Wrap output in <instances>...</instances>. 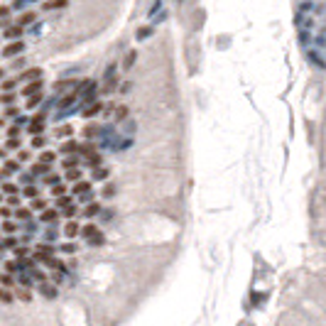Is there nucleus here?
<instances>
[{
    "label": "nucleus",
    "mask_w": 326,
    "mask_h": 326,
    "mask_svg": "<svg viewBox=\"0 0 326 326\" xmlns=\"http://www.w3.org/2000/svg\"><path fill=\"white\" fill-rule=\"evenodd\" d=\"M81 236L89 238V243H93V245H96V243H103V236L98 233V228H96V226H86V228L81 231Z\"/></svg>",
    "instance_id": "nucleus-1"
},
{
    "label": "nucleus",
    "mask_w": 326,
    "mask_h": 326,
    "mask_svg": "<svg viewBox=\"0 0 326 326\" xmlns=\"http://www.w3.org/2000/svg\"><path fill=\"white\" fill-rule=\"evenodd\" d=\"M52 253H54V248H49V245H37L34 258L42 260V263H49V260H52Z\"/></svg>",
    "instance_id": "nucleus-2"
},
{
    "label": "nucleus",
    "mask_w": 326,
    "mask_h": 326,
    "mask_svg": "<svg viewBox=\"0 0 326 326\" xmlns=\"http://www.w3.org/2000/svg\"><path fill=\"white\" fill-rule=\"evenodd\" d=\"M22 49H25V44H22L20 39H17V42H10V44H7V47L2 49V57H7V59H10V57H15V54H20Z\"/></svg>",
    "instance_id": "nucleus-3"
},
{
    "label": "nucleus",
    "mask_w": 326,
    "mask_h": 326,
    "mask_svg": "<svg viewBox=\"0 0 326 326\" xmlns=\"http://www.w3.org/2000/svg\"><path fill=\"white\" fill-rule=\"evenodd\" d=\"M71 194H76V196H81V199H89L91 196V184L89 181H76V186H74Z\"/></svg>",
    "instance_id": "nucleus-4"
},
{
    "label": "nucleus",
    "mask_w": 326,
    "mask_h": 326,
    "mask_svg": "<svg viewBox=\"0 0 326 326\" xmlns=\"http://www.w3.org/2000/svg\"><path fill=\"white\" fill-rule=\"evenodd\" d=\"M74 93L76 91V81H57L54 84V93Z\"/></svg>",
    "instance_id": "nucleus-5"
},
{
    "label": "nucleus",
    "mask_w": 326,
    "mask_h": 326,
    "mask_svg": "<svg viewBox=\"0 0 326 326\" xmlns=\"http://www.w3.org/2000/svg\"><path fill=\"white\" fill-rule=\"evenodd\" d=\"M113 74H116V69L111 66V69L106 71V79H103V91H106V93L113 91V84H116V76H113Z\"/></svg>",
    "instance_id": "nucleus-6"
},
{
    "label": "nucleus",
    "mask_w": 326,
    "mask_h": 326,
    "mask_svg": "<svg viewBox=\"0 0 326 326\" xmlns=\"http://www.w3.org/2000/svg\"><path fill=\"white\" fill-rule=\"evenodd\" d=\"M42 130H44V116H34L30 123V133L37 135V133H42Z\"/></svg>",
    "instance_id": "nucleus-7"
},
{
    "label": "nucleus",
    "mask_w": 326,
    "mask_h": 326,
    "mask_svg": "<svg viewBox=\"0 0 326 326\" xmlns=\"http://www.w3.org/2000/svg\"><path fill=\"white\" fill-rule=\"evenodd\" d=\"M37 79H42L39 69H27L25 74H20V81H37Z\"/></svg>",
    "instance_id": "nucleus-8"
},
{
    "label": "nucleus",
    "mask_w": 326,
    "mask_h": 326,
    "mask_svg": "<svg viewBox=\"0 0 326 326\" xmlns=\"http://www.w3.org/2000/svg\"><path fill=\"white\" fill-rule=\"evenodd\" d=\"M42 91V79H37V81H32L30 86H25L22 89V96H34V93H39Z\"/></svg>",
    "instance_id": "nucleus-9"
},
{
    "label": "nucleus",
    "mask_w": 326,
    "mask_h": 326,
    "mask_svg": "<svg viewBox=\"0 0 326 326\" xmlns=\"http://www.w3.org/2000/svg\"><path fill=\"white\" fill-rule=\"evenodd\" d=\"M101 111H103V103H101V101H96V103H91L89 108L84 111V116H86V118H93V116H98Z\"/></svg>",
    "instance_id": "nucleus-10"
},
{
    "label": "nucleus",
    "mask_w": 326,
    "mask_h": 326,
    "mask_svg": "<svg viewBox=\"0 0 326 326\" xmlns=\"http://www.w3.org/2000/svg\"><path fill=\"white\" fill-rule=\"evenodd\" d=\"M17 37H22V25H15V27L5 30V39H17Z\"/></svg>",
    "instance_id": "nucleus-11"
},
{
    "label": "nucleus",
    "mask_w": 326,
    "mask_h": 326,
    "mask_svg": "<svg viewBox=\"0 0 326 326\" xmlns=\"http://www.w3.org/2000/svg\"><path fill=\"white\" fill-rule=\"evenodd\" d=\"M64 233H66V238H76L79 236V223H76V221H69L66 228H64Z\"/></svg>",
    "instance_id": "nucleus-12"
},
{
    "label": "nucleus",
    "mask_w": 326,
    "mask_h": 326,
    "mask_svg": "<svg viewBox=\"0 0 326 326\" xmlns=\"http://www.w3.org/2000/svg\"><path fill=\"white\" fill-rule=\"evenodd\" d=\"M17 167H20V162H12V160H7V162H5V167H2V177H10V174H12Z\"/></svg>",
    "instance_id": "nucleus-13"
},
{
    "label": "nucleus",
    "mask_w": 326,
    "mask_h": 326,
    "mask_svg": "<svg viewBox=\"0 0 326 326\" xmlns=\"http://www.w3.org/2000/svg\"><path fill=\"white\" fill-rule=\"evenodd\" d=\"M47 172H49V164H44V162H37L32 167V174H47Z\"/></svg>",
    "instance_id": "nucleus-14"
},
{
    "label": "nucleus",
    "mask_w": 326,
    "mask_h": 326,
    "mask_svg": "<svg viewBox=\"0 0 326 326\" xmlns=\"http://www.w3.org/2000/svg\"><path fill=\"white\" fill-rule=\"evenodd\" d=\"M98 213H101V206H98V204H89V206H86V211H84V216H89V218L98 216Z\"/></svg>",
    "instance_id": "nucleus-15"
},
{
    "label": "nucleus",
    "mask_w": 326,
    "mask_h": 326,
    "mask_svg": "<svg viewBox=\"0 0 326 326\" xmlns=\"http://www.w3.org/2000/svg\"><path fill=\"white\" fill-rule=\"evenodd\" d=\"M66 5V0H49V2H44V10H54V7H64Z\"/></svg>",
    "instance_id": "nucleus-16"
},
{
    "label": "nucleus",
    "mask_w": 326,
    "mask_h": 326,
    "mask_svg": "<svg viewBox=\"0 0 326 326\" xmlns=\"http://www.w3.org/2000/svg\"><path fill=\"white\" fill-rule=\"evenodd\" d=\"M34 17H37L34 12H25V15L20 17V22H17V25H22V27H25V25H30V22H34Z\"/></svg>",
    "instance_id": "nucleus-17"
},
{
    "label": "nucleus",
    "mask_w": 326,
    "mask_h": 326,
    "mask_svg": "<svg viewBox=\"0 0 326 326\" xmlns=\"http://www.w3.org/2000/svg\"><path fill=\"white\" fill-rule=\"evenodd\" d=\"M39 103H42V91H39V93H34L30 101H27V108H37Z\"/></svg>",
    "instance_id": "nucleus-18"
},
{
    "label": "nucleus",
    "mask_w": 326,
    "mask_h": 326,
    "mask_svg": "<svg viewBox=\"0 0 326 326\" xmlns=\"http://www.w3.org/2000/svg\"><path fill=\"white\" fill-rule=\"evenodd\" d=\"M39 162L52 164V162H54V152H49V150H47V152H42V155H39Z\"/></svg>",
    "instance_id": "nucleus-19"
},
{
    "label": "nucleus",
    "mask_w": 326,
    "mask_h": 326,
    "mask_svg": "<svg viewBox=\"0 0 326 326\" xmlns=\"http://www.w3.org/2000/svg\"><path fill=\"white\" fill-rule=\"evenodd\" d=\"M66 179H71V181H79V179H81V169H69V172H66Z\"/></svg>",
    "instance_id": "nucleus-20"
},
{
    "label": "nucleus",
    "mask_w": 326,
    "mask_h": 326,
    "mask_svg": "<svg viewBox=\"0 0 326 326\" xmlns=\"http://www.w3.org/2000/svg\"><path fill=\"white\" fill-rule=\"evenodd\" d=\"M54 218H57V211H52V208H47L42 213V221H54Z\"/></svg>",
    "instance_id": "nucleus-21"
},
{
    "label": "nucleus",
    "mask_w": 326,
    "mask_h": 326,
    "mask_svg": "<svg viewBox=\"0 0 326 326\" xmlns=\"http://www.w3.org/2000/svg\"><path fill=\"white\" fill-rule=\"evenodd\" d=\"M32 216V211L30 208H17V218H22V221H27Z\"/></svg>",
    "instance_id": "nucleus-22"
},
{
    "label": "nucleus",
    "mask_w": 326,
    "mask_h": 326,
    "mask_svg": "<svg viewBox=\"0 0 326 326\" xmlns=\"http://www.w3.org/2000/svg\"><path fill=\"white\" fill-rule=\"evenodd\" d=\"M66 135H71V128H69V125H64V128H57V138H66Z\"/></svg>",
    "instance_id": "nucleus-23"
},
{
    "label": "nucleus",
    "mask_w": 326,
    "mask_h": 326,
    "mask_svg": "<svg viewBox=\"0 0 326 326\" xmlns=\"http://www.w3.org/2000/svg\"><path fill=\"white\" fill-rule=\"evenodd\" d=\"M2 191H5V194H7V196H12V194H17V189H15V186H12V184H7V181H5V184H2Z\"/></svg>",
    "instance_id": "nucleus-24"
},
{
    "label": "nucleus",
    "mask_w": 326,
    "mask_h": 326,
    "mask_svg": "<svg viewBox=\"0 0 326 326\" xmlns=\"http://www.w3.org/2000/svg\"><path fill=\"white\" fill-rule=\"evenodd\" d=\"M42 295H44V297H54L57 292H54V287H49V285H42Z\"/></svg>",
    "instance_id": "nucleus-25"
},
{
    "label": "nucleus",
    "mask_w": 326,
    "mask_h": 326,
    "mask_svg": "<svg viewBox=\"0 0 326 326\" xmlns=\"http://www.w3.org/2000/svg\"><path fill=\"white\" fill-rule=\"evenodd\" d=\"M52 194H54V196H57V199H59V196H64V194H66V189H64V186H61V184H57V186H54V189H52Z\"/></svg>",
    "instance_id": "nucleus-26"
},
{
    "label": "nucleus",
    "mask_w": 326,
    "mask_h": 326,
    "mask_svg": "<svg viewBox=\"0 0 326 326\" xmlns=\"http://www.w3.org/2000/svg\"><path fill=\"white\" fill-rule=\"evenodd\" d=\"M12 98H15V93H2V98H0V101H2L5 106H10V103H12Z\"/></svg>",
    "instance_id": "nucleus-27"
},
{
    "label": "nucleus",
    "mask_w": 326,
    "mask_h": 326,
    "mask_svg": "<svg viewBox=\"0 0 326 326\" xmlns=\"http://www.w3.org/2000/svg\"><path fill=\"white\" fill-rule=\"evenodd\" d=\"M76 164H79V160H76V157H71V160H66V162H64V167H66V169H74Z\"/></svg>",
    "instance_id": "nucleus-28"
},
{
    "label": "nucleus",
    "mask_w": 326,
    "mask_h": 326,
    "mask_svg": "<svg viewBox=\"0 0 326 326\" xmlns=\"http://www.w3.org/2000/svg\"><path fill=\"white\" fill-rule=\"evenodd\" d=\"M32 208H47V201H42V199H32Z\"/></svg>",
    "instance_id": "nucleus-29"
},
{
    "label": "nucleus",
    "mask_w": 326,
    "mask_h": 326,
    "mask_svg": "<svg viewBox=\"0 0 326 326\" xmlns=\"http://www.w3.org/2000/svg\"><path fill=\"white\" fill-rule=\"evenodd\" d=\"M135 57H138L135 52H130V54H128V59H125V69H130V66H133V61H135Z\"/></svg>",
    "instance_id": "nucleus-30"
},
{
    "label": "nucleus",
    "mask_w": 326,
    "mask_h": 326,
    "mask_svg": "<svg viewBox=\"0 0 326 326\" xmlns=\"http://www.w3.org/2000/svg\"><path fill=\"white\" fill-rule=\"evenodd\" d=\"M93 177H96V179H106V177H108V169H96V172H93Z\"/></svg>",
    "instance_id": "nucleus-31"
},
{
    "label": "nucleus",
    "mask_w": 326,
    "mask_h": 326,
    "mask_svg": "<svg viewBox=\"0 0 326 326\" xmlns=\"http://www.w3.org/2000/svg\"><path fill=\"white\" fill-rule=\"evenodd\" d=\"M57 201H59V206H69V204H71V196H66V194H64V196H59Z\"/></svg>",
    "instance_id": "nucleus-32"
},
{
    "label": "nucleus",
    "mask_w": 326,
    "mask_h": 326,
    "mask_svg": "<svg viewBox=\"0 0 326 326\" xmlns=\"http://www.w3.org/2000/svg\"><path fill=\"white\" fill-rule=\"evenodd\" d=\"M25 196H30V199H37V189H34V186H27V189H25Z\"/></svg>",
    "instance_id": "nucleus-33"
},
{
    "label": "nucleus",
    "mask_w": 326,
    "mask_h": 326,
    "mask_svg": "<svg viewBox=\"0 0 326 326\" xmlns=\"http://www.w3.org/2000/svg\"><path fill=\"white\" fill-rule=\"evenodd\" d=\"M17 297H20L22 302H30V292H27V290H17Z\"/></svg>",
    "instance_id": "nucleus-34"
},
{
    "label": "nucleus",
    "mask_w": 326,
    "mask_h": 326,
    "mask_svg": "<svg viewBox=\"0 0 326 326\" xmlns=\"http://www.w3.org/2000/svg\"><path fill=\"white\" fill-rule=\"evenodd\" d=\"M7 15H10V7H7V5H2V7H0V17H2V20H7Z\"/></svg>",
    "instance_id": "nucleus-35"
},
{
    "label": "nucleus",
    "mask_w": 326,
    "mask_h": 326,
    "mask_svg": "<svg viewBox=\"0 0 326 326\" xmlns=\"http://www.w3.org/2000/svg\"><path fill=\"white\" fill-rule=\"evenodd\" d=\"M32 145H34V148H44V138H39V135H37V138L32 140Z\"/></svg>",
    "instance_id": "nucleus-36"
},
{
    "label": "nucleus",
    "mask_w": 326,
    "mask_h": 326,
    "mask_svg": "<svg viewBox=\"0 0 326 326\" xmlns=\"http://www.w3.org/2000/svg\"><path fill=\"white\" fill-rule=\"evenodd\" d=\"M2 302H5V304H10V302H12V295H10V292H7V290H2Z\"/></svg>",
    "instance_id": "nucleus-37"
},
{
    "label": "nucleus",
    "mask_w": 326,
    "mask_h": 326,
    "mask_svg": "<svg viewBox=\"0 0 326 326\" xmlns=\"http://www.w3.org/2000/svg\"><path fill=\"white\" fill-rule=\"evenodd\" d=\"M125 113H128V108H125V106H120L118 111H116V116H118V120H123V118H125Z\"/></svg>",
    "instance_id": "nucleus-38"
},
{
    "label": "nucleus",
    "mask_w": 326,
    "mask_h": 326,
    "mask_svg": "<svg viewBox=\"0 0 326 326\" xmlns=\"http://www.w3.org/2000/svg\"><path fill=\"white\" fill-rule=\"evenodd\" d=\"M7 148H20V140H17V138H10V140H7Z\"/></svg>",
    "instance_id": "nucleus-39"
},
{
    "label": "nucleus",
    "mask_w": 326,
    "mask_h": 326,
    "mask_svg": "<svg viewBox=\"0 0 326 326\" xmlns=\"http://www.w3.org/2000/svg\"><path fill=\"white\" fill-rule=\"evenodd\" d=\"M12 228H15V226H12L10 221H5V223H2V231H5V233H12Z\"/></svg>",
    "instance_id": "nucleus-40"
},
{
    "label": "nucleus",
    "mask_w": 326,
    "mask_h": 326,
    "mask_svg": "<svg viewBox=\"0 0 326 326\" xmlns=\"http://www.w3.org/2000/svg\"><path fill=\"white\" fill-rule=\"evenodd\" d=\"M27 253H30V250H27V248H17V250H15V255H17V258H25V255H27Z\"/></svg>",
    "instance_id": "nucleus-41"
},
{
    "label": "nucleus",
    "mask_w": 326,
    "mask_h": 326,
    "mask_svg": "<svg viewBox=\"0 0 326 326\" xmlns=\"http://www.w3.org/2000/svg\"><path fill=\"white\" fill-rule=\"evenodd\" d=\"M0 216H2V218H10L12 213H10V208H7V206H2V208H0Z\"/></svg>",
    "instance_id": "nucleus-42"
},
{
    "label": "nucleus",
    "mask_w": 326,
    "mask_h": 326,
    "mask_svg": "<svg viewBox=\"0 0 326 326\" xmlns=\"http://www.w3.org/2000/svg\"><path fill=\"white\" fill-rule=\"evenodd\" d=\"M17 157L25 162V160H30V152H25V150H22V152H17Z\"/></svg>",
    "instance_id": "nucleus-43"
},
{
    "label": "nucleus",
    "mask_w": 326,
    "mask_h": 326,
    "mask_svg": "<svg viewBox=\"0 0 326 326\" xmlns=\"http://www.w3.org/2000/svg\"><path fill=\"white\" fill-rule=\"evenodd\" d=\"M10 282H12V277H10V275H2V285L10 287Z\"/></svg>",
    "instance_id": "nucleus-44"
},
{
    "label": "nucleus",
    "mask_w": 326,
    "mask_h": 326,
    "mask_svg": "<svg viewBox=\"0 0 326 326\" xmlns=\"http://www.w3.org/2000/svg\"><path fill=\"white\" fill-rule=\"evenodd\" d=\"M5 270H7V272H15V270H17V265H15V263H7V265H5Z\"/></svg>",
    "instance_id": "nucleus-45"
}]
</instances>
